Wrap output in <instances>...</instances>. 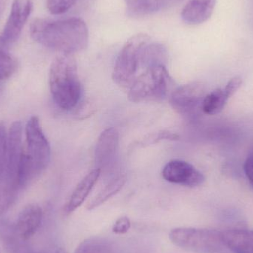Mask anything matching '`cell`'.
I'll use <instances>...</instances> for the list:
<instances>
[{
    "label": "cell",
    "mask_w": 253,
    "mask_h": 253,
    "mask_svg": "<svg viewBox=\"0 0 253 253\" xmlns=\"http://www.w3.org/2000/svg\"><path fill=\"white\" fill-rule=\"evenodd\" d=\"M150 38L145 34L132 36L120 51L113 71L114 83L122 88L129 89L137 78L140 68V55Z\"/></svg>",
    "instance_id": "5b68a950"
},
{
    "label": "cell",
    "mask_w": 253,
    "mask_h": 253,
    "mask_svg": "<svg viewBox=\"0 0 253 253\" xmlns=\"http://www.w3.org/2000/svg\"><path fill=\"white\" fill-rule=\"evenodd\" d=\"M55 253H65V251L64 249H62V248H59V249H58L57 251L55 252Z\"/></svg>",
    "instance_id": "4316f807"
},
{
    "label": "cell",
    "mask_w": 253,
    "mask_h": 253,
    "mask_svg": "<svg viewBox=\"0 0 253 253\" xmlns=\"http://www.w3.org/2000/svg\"><path fill=\"white\" fill-rule=\"evenodd\" d=\"M131 227V221L126 216H123L118 218L115 224L113 226V233L115 234H126L129 231Z\"/></svg>",
    "instance_id": "cb8c5ba5"
},
{
    "label": "cell",
    "mask_w": 253,
    "mask_h": 253,
    "mask_svg": "<svg viewBox=\"0 0 253 253\" xmlns=\"http://www.w3.org/2000/svg\"><path fill=\"white\" fill-rule=\"evenodd\" d=\"M17 62L14 58L0 50V80H5L11 77L17 70Z\"/></svg>",
    "instance_id": "ffe728a7"
},
{
    "label": "cell",
    "mask_w": 253,
    "mask_h": 253,
    "mask_svg": "<svg viewBox=\"0 0 253 253\" xmlns=\"http://www.w3.org/2000/svg\"><path fill=\"white\" fill-rule=\"evenodd\" d=\"M245 175L249 181L250 184L253 188V150L248 155L244 165Z\"/></svg>",
    "instance_id": "d4e9b609"
},
{
    "label": "cell",
    "mask_w": 253,
    "mask_h": 253,
    "mask_svg": "<svg viewBox=\"0 0 253 253\" xmlns=\"http://www.w3.org/2000/svg\"><path fill=\"white\" fill-rule=\"evenodd\" d=\"M126 14L132 17H142L154 14L179 0H123Z\"/></svg>",
    "instance_id": "9a60e30c"
},
{
    "label": "cell",
    "mask_w": 253,
    "mask_h": 253,
    "mask_svg": "<svg viewBox=\"0 0 253 253\" xmlns=\"http://www.w3.org/2000/svg\"><path fill=\"white\" fill-rule=\"evenodd\" d=\"M162 177L168 182L188 187L202 185L205 176L196 168L185 161H169L162 169Z\"/></svg>",
    "instance_id": "9c48e42d"
},
{
    "label": "cell",
    "mask_w": 253,
    "mask_h": 253,
    "mask_svg": "<svg viewBox=\"0 0 253 253\" xmlns=\"http://www.w3.org/2000/svg\"><path fill=\"white\" fill-rule=\"evenodd\" d=\"M42 218V208L37 204H29L21 211L16 220V234L22 240L31 239L38 230Z\"/></svg>",
    "instance_id": "7c38bea8"
},
{
    "label": "cell",
    "mask_w": 253,
    "mask_h": 253,
    "mask_svg": "<svg viewBox=\"0 0 253 253\" xmlns=\"http://www.w3.org/2000/svg\"><path fill=\"white\" fill-rule=\"evenodd\" d=\"M224 245L235 253H253V230L232 229L222 232Z\"/></svg>",
    "instance_id": "2e32d148"
},
{
    "label": "cell",
    "mask_w": 253,
    "mask_h": 253,
    "mask_svg": "<svg viewBox=\"0 0 253 253\" xmlns=\"http://www.w3.org/2000/svg\"><path fill=\"white\" fill-rule=\"evenodd\" d=\"M205 87L200 82H193L176 87L169 96L172 108L178 114L190 115L201 107L206 96Z\"/></svg>",
    "instance_id": "52a82bcc"
},
{
    "label": "cell",
    "mask_w": 253,
    "mask_h": 253,
    "mask_svg": "<svg viewBox=\"0 0 253 253\" xmlns=\"http://www.w3.org/2000/svg\"><path fill=\"white\" fill-rule=\"evenodd\" d=\"M169 238L178 248L194 253H219L226 248L222 232L215 230L178 227Z\"/></svg>",
    "instance_id": "277c9868"
},
{
    "label": "cell",
    "mask_w": 253,
    "mask_h": 253,
    "mask_svg": "<svg viewBox=\"0 0 253 253\" xmlns=\"http://www.w3.org/2000/svg\"><path fill=\"white\" fill-rule=\"evenodd\" d=\"M108 241L101 238H90L81 242L74 253H110Z\"/></svg>",
    "instance_id": "d6986e66"
},
{
    "label": "cell",
    "mask_w": 253,
    "mask_h": 253,
    "mask_svg": "<svg viewBox=\"0 0 253 253\" xmlns=\"http://www.w3.org/2000/svg\"><path fill=\"white\" fill-rule=\"evenodd\" d=\"M217 0H190L181 12V19L188 25H199L213 13Z\"/></svg>",
    "instance_id": "5bb4252c"
},
{
    "label": "cell",
    "mask_w": 253,
    "mask_h": 253,
    "mask_svg": "<svg viewBox=\"0 0 253 253\" xmlns=\"http://www.w3.org/2000/svg\"><path fill=\"white\" fill-rule=\"evenodd\" d=\"M101 174L102 172H101L100 169L96 168L90 173L87 174L77 184L64 208V212L65 215H71L77 208H80L84 203V201L94 187L95 184L97 183Z\"/></svg>",
    "instance_id": "4fadbf2b"
},
{
    "label": "cell",
    "mask_w": 253,
    "mask_h": 253,
    "mask_svg": "<svg viewBox=\"0 0 253 253\" xmlns=\"http://www.w3.org/2000/svg\"><path fill=\"white\" fill-rule=\"evenodd\" d=\"M30 34L39 44L62 54H74L88 46V28L80 18L37 19L31 23Z\"/></svg>",
    "instance_id": "6da1fadb"
},
{
    "label": "cell",
    "mask_w": 253,
    "mask_h": 253,
    "mask_svg": "<svg viewBox=\"0 0 253 253\" xmlns=\"http://www.w3.org/2000/svg\"><path fill=\"white\" fill-rule=\"evenodd\" d=\"M0 253H1V251H0Z\"/></svg>",
    "instance_id": "83f0119b"
},
{
    "label": "cell",
    "mask_w": 253,
    "mask_h": 253,
    "mask_svg": "<svg viewBox=\"0 0 253 253\" xmlns=\"http://www.w3.org/2000/svg\"><path fill=\"white\" fill-rule=\"evenodd\" d=\"M7 150H8V132L6 126L0 121V178L4 175L7 165Z\"/></svg>",
    "instance_id": "7402d4cb"
},
{
    "label": "cell",
    "mask_w": 253,
    "mask_h": 253,
    "mask_svg": "<svg viewBox=\"0 0 253 253\" xmlns=\"http://www.w3.org/2000/svg\"><path fill=\"white\" fill-rule=\"evenodd\" d=\"M49 86L55 103L65 111L77 106L81 96V84L77 61L73 54L61 53L51 63Z\"/></svg>",
    "instance_id": "7a4b0ae2"
},
{
    "label": "cell",
    "mask_w": 253,
    "mask_h": 253,
    "mask_svg": "<svg viewBox=\"0 0 253 253\" xmlns=\"http://www.w3.org/2000/svg\"><path fill=\"white\" fill-rule=\"evenodd\" d=\"M175 87V81L164 65L146 69L137 77L129 89L128 98L134 103L162 102L170 96Z\"/></svg>",
    "instance_id": "3957f363"
},
{
    "label": "cell",
    "mask_w": 253,
    "mask_h": 253,
    "mask_svg": "<svg viewBox=\"0 0 253 253\" xmlns=\"http://www.w3.org/2000/svg\"><path fill=\"white\" fill-rule=\"evenodd\" d=\"M168 59L166 48L162 44H147L140 55V68L147 69L156 65H164Z\"/></svg>",
    "instance_id": "e0dca14e"
},
{
    "label": "cell",
    "mask_w": 253,
    "mask_h": 253,
    "mask_svg": "<svg viewBox=\"0 0 253 253\" xmlns=\"http://www.w3.org/2000/svg\"><path fill=\"white\" fill-rule=\"evenodd\" d=\"M77 0H47L49 12L53 15H60L68 12Z\"/></svg>",
    "instance_id": "603a6c76"
},
{
    "label": "cell",
    "mask_w": 253,
    "mask_h": 253,
    "mask_svg": "<svg viewBox=\"0 0 253 253\" xmlns=\"http://www.w3.org/2000/svg\"><path fill=\"white\" fill-rule=\"evenodd\" d=\"M119 143V132L115 128H108L101 134L95 150L96 168L100 169L101 172H109L115 165Z\"/></svg>",
    "instance_id": "30bf717a"
},
{
    "label": "cell",
    "mask_w": 253,
    "mask_h": 253,
    "mask_svg": "<svg viewBox=\"0 0 253 253\" xmlns=\"http://www.w3.org/2000/svg\"><path fill=\"white\" fill-rule=\"evenodd\" d=\"M7 1H8V0H0V17L2 16L3 13L5 10Z\"/></svg>",
    "instance_id": "484cf974"
},
{
    "label": "cell",
    "mask_w": 253,
    "mask_h": 253,
    "mask_svg": "<svg viewBox=\"0 0 253 253\" xmlns=\"http://www.w3.org/2000/svg\"><path fill=\"white\" fill-rule=\"evenodd\" d=\"M32 10L31 0H14L8 19L0 37V47L6 48L16 42Z\"/></svg>",
    "instance_id": "ba28073f"
},
{
    "label": "cell",
    "mask_w": 253,
    "mask_h": 253,
    "mask_svg": "<svg viewBox=\"0 0 253 253\" xmlns=\"http://www.w3.org/2000/svg\"><path fill=\"white\" fill-rule=\"evenodd\" d=\"M179 139V136L177 134L172 133L168 131H160V132H154L153 134L147 135L144 138L132 144V149L135 147H144L150 144H156L163 140H170V141H176Z\"/></svg>",
    "instance_id": "44dd1931"
},
{
    "label": "cell",
    "mask_w": 253,
    "mask_h": 253,
    "mask_svg": "<svg viewBox=\"0 0 253 253\" xmlns=\"http://www.w3.org/2000/svg\"><path fill=\"white\" fill-rule=\"evenodd\" d=\"M242 79L234 77L229 80L224 88L217 89L205 96L202 104V110L208 115H215L221 112L229 99L240 88Z\"/></svg>",
    "instance_id": "8fae6325"
},
{
    "label": "cell",
    "mask_w": 253,
    "mask_h": 253,
    "mask_svg": "<svg viewBox=\"0 0 253 253\" xmlns=\"http://www.w3.org/2000/svg\"><path fill=\"white\" fill-rule=\"evenodd\" d=\"M126 181V175H120L111 180L93 199L88 202L87 205V209L90 211L95 209L106 202L113 196H115L124 187Z\"/></svg>",
    "instance_id": "ac0fdd59"
},
{
    "label": "cell",
    "mask_w": 253,
    "mask_h": 253,
    "mask_svg": "<svg viewBox=\"0 0 253 253\" xmlns=\"http://www.w3.org/2000/svg\"><path fill=\"white\" fill-rule=\"evenodd\" d=\"M25 129L26 146H24V153L37 178L48 167L51 149L37 116H33L28 120Z\"/></svg>",
    "instance_id": "8992f818"
}]
</instances>
